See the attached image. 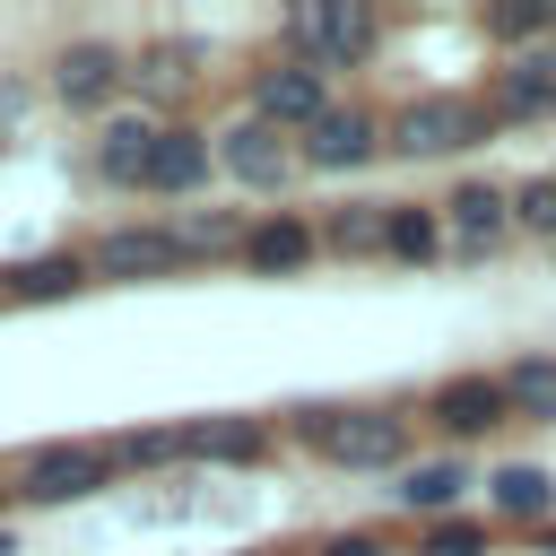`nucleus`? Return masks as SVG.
Wrapping results in <instances>:
<instances>
[{"label": "nucleus", "mask_w": 556, "mask_h": 556, "mask_svg": "<svg viewBox=\"0 0 556 556\" xmlns=\"http://www.w3.org/2000/svg\"><path fill=\"white\" fill-rule=\"evenodd\" d=\"M287 434L330 469H400L408 460V417L400 408H295Z\"/></svg>", "instance_id": "obj_1"}, {"label": "nucleus", "mask_w": 556, "mask_h": 556, "mask_svg": "<svg viewBox=\"0 0 556 556\" xmlns=\"http://www.w3.org/2000/svg\"><path fill=\"white\" fill-rule=\"evenodd\" d=\"M495 139V122H486V104H469V96H408L391 122H382V148L391 156H417V165H434V156H469V148H486Z\"/></svg>", "instance_id": "obj_2"}, {"label": "nucleus", "mask_w": 556, "mask_h": 556, "mask_svg": "<svg viewBox=\"0 0 556 556\" xmlns=\"http://www.w3.org/2000/svg\"><path fill=\"white\" fill-rule=\"evenodd\" d=\"M374 35H382V17H374V0H295L287 9V43H295V61L304 70H356L365 52H374Z\"/></svg>", "instance_id": "obj_3"}, {"label": "nucleus", "mask_w": 556, "mask_h": 556, "mask_svg": "<svg viewBox=\"0 0 556 556\" xmlns=\"http://www.w3.org/2000/svg\"><path fill=\"white\" fill-rule=\"evenodd\" d=\"M122 78H130V52H122V43H104V35L61 43V52H52V70H43L52 104H70V113H104V104L122 96Z\"/></svg>", "instance_id": "obj_4"}, {"label": "nucleus", "mask_w": 556, "mask_h": 556, "mask_svg": "<svg viewBox=\"0 0 556 556\" xmlns=\"http://www.w3.org/2000/svg\"><path fill=\"white\" fill-rule=\"evenodd\" d=\"M208 165L226 174V182H243V191H287L295 182V148L269 130V122H226V130H208Z\"/></svg>", "instance_id": "obj_5"}, {"label": "nucleus", "mask_w": 556, "mask_h": 556, "mask_svg": "<svg viewBox=\"0 0 556 556\" xmlns=\"http://www.w3.org/2000/svg\"><path fill=\"white\" fill-rule=\"evenodd\" d=\"M104 478H113L104 443H43V452H26V469H17L9 495H26V504H78V495H96Z\"/></svg>", "instance_id": "obj_6"}, {"label": "nucleus", "mask_w": 556, "mask_h": 556, "mask_svg": "<svg viewBox=\"0 0 556 556\" xmlns=\"http://www.w3.org/2000/svg\"><path fill=\"white\" fill-rule=\"evenodd\" d=\"M321 113H330V78H321V70H304V61H269V70L252 78V122H269L278 139H287V130L304 139Z\"/></svg>", "instance_id": "obj_7"}, {"label": "nucleus", "mask_w": 556, "mask_h": 556, "mask_svg": "<svg viewBox=\"0 0 556 556\" xmlns=\"http://www.w3.org/2000/svg\"><path fill=\"white\" fill-rule=\"evenodd\" d=\"M374 156H382V113H365V104H330L295 148V165H313V174H356Z\"/></svg>", "instance_id": "obj_8"}, {"label": "nucleus", "mask_w": 556, "mask_h": 556, "mask_svg": "<svg viewBox=\"0 0 556 556\" xmlns=\"http://www.w3.org/2000/svg\"><path fill=\"white\" fill-rule=\"evenodd\" d=\"M174 269H182V243H174V226H148V217L104 226L87 252V278H174Z\"/></svg>", "instance_id": "obj_9"}, {"label": "nucleus", "mask_w": 556, "mask_h": 556, "mask_svg": "<svg viewBox=\"0 0 556 556\" xmlns=\"http://www.w3.org/2000/svg\"><path fill=\"white\" fill-rule=\"evenodd\" d=\"M443 243L460 252V261H486V252H504V235H513V208H504V182H460L443 208Z\"/></svg>", "instance_id": "obj_10"}, {"label": "nucleus", "mask_w": 556, "mask_h": 556, "mask_svg": "<svg viewBox=\"0 0 556 556\" xmlns=\"http://www.w3.org/2000/svg\"><path fill=\"white\" fill-rule=\"evenodd\" d=\"M434 426L452 434V443H478V434H495L513 408H504V382L495 374H452V382H434Z\"/></svg>", "instance_id": "obj_11"}, {"label": "nucleus", "mask_w": 556, "mask_h": 556, "mask_svg": "<svg viewBox=\"0 0 556 556\" xmlns=\"http://www.w3.org/2000/svg\"><path fill=\"white\" fill-rule=\"evenodd\" d=\"M547 113H556V52H513L495 70L486 122H547Z\"/></svg>", "instance_id": "obj_12"}, {"label": "nucleus", "mask_w": 556, "mask_h": 556, "mask_svg": "<svg viewBox=\"0 0 556 556\" xmlns=\"http://www.w3.org/2000/svg\"><path fill=\"white\" fill-rule=\"evenodd\" d=\"M313 252H321V243H313V217H295V208H269L261 226H243V252H235V261H243L252 278H287V269H304Z\"/></svg>", "instance_id": "obj_13"}, {"label": "nucleus", "mask_w": 556, "mask_h": 556, "mask_svg": "<svg viewBox=\"0 0 556 556\" xmlns=\"http://www.w3.org/2000/svg\"><path fill=\"white\" fill-rule=\"evenodd\" d=\"M269 452V426L261 417H191L174 426V460H217V469H243Z\"/></svg>", "instance_id": "obj_14"}, {"label": "nucleus", "mask_w": 556, "mask_h": 556, "mask_svg": "<svg viewBox=\"0 0 556 556\" xmlns=\"http://www.w3.org/2000/svg\"><path fill=\"white\" fill-rule=\"evenodd\" d=\"M156 130H165V122H148V113H104V130H96V174H104L113 191H148V148H156Z\"/></svg>", "instance_id": "obj_15"}, {"label": "nucleus", "mask_w": 556, "mask_h": 556, "mask_svg": "<svg viewBox=\"0 0 556 556\" xmlns=\"http://www.w3.org/2000/svg\"><path fill=\"white\" fill-rule=\"evenodd\" d=\"M217 165H208V130H156V148H148V191H174V200H191L200 182H208Z\"/></svg>", "instance_id": "obj_16"}, {"label": "nucleus", "mask_w": 556, "mask_h": 556, "mask_svg": "<svg viewBox=\"0 0 556 556\" xmlns=\"http://www.w3.org/2000/svg\"><path fill=\"white\" fill-rule=\"evenodd\" d=\"M87 287V261L78 252H35V261H9L0 269V304H61Z\"/></svg>", "instance_id": "obj_17"}, {"label": "nucleus", "mask_w": 556, "mask_h": 556, "mask_svg": "<svg viewBox=\"0 0 556 556\" xmlns=\"http://www.w3.org/2000/svg\"><path fill=\"white\" fill-rule=\"evenodd\" d=\"M486 504H495L504 521H530V530H539V521H556V478H547L539 460H504V469L486 478Z\"/></svg>", "instance_id": "obj_18"}, {"label": "nucleus", "mask_w": 556, "mask_h": 556, "mask_svg": "<svg viewBox=\"0 0 556 556\" xmlns=\"http://www.w3.org/2000/svg\"><path fill=\"white\" fill-rule=\"evenodd\" d=\"M382 208H391V200H339V208L313 226V243L339 252V261H374V252H382Z\"/></svg>", "instance_id": "obj_19"}, {"label": "nucleus", "mask_w": 556, "mask_h": 556, "mask_svg": "<svg viewBox=\"0 0 556 556\" xmlns=\"http://www.w3.org/2000/svg\"><path fill=\"white\" fill-rule=\"evenodd\" d=\"M460 486H469V460L452 452V460H417L391 495H400V513H434V521H452V504H460Z\"/></svg>", "instance_id": "obj_20"}, {"label": "nucleus", "mask_w": 556, "mask_h": 556, "mask_svg": "<svg viewBox=\"0 0 556 556\" xmlns=\"http://www.w3.org/2000/svg\"><path fill=\"white\" fill-rule=\"evenodd\" d=\"M165 226H174L182 261H226V252H243V208H182V217H165Z\"/></svg>", "instance_id": "obj_21"}, {"label": "nucleus", "mask_w": 556, "mask_h": 556, "mask_svg": "<svg viewBox=\"0 0 556 556\" xmlns=\"http://www.w3.org/2000/svg\"><path fill=\"white\" fill-rule=\"evenodd\" d=\"M382 252H391V261H434V252H443V217H434L426 200H391V208H382Z\"/></svg>", "instance_id": "obj_22"}, {"label": "nucleus", "mask_w": 556, "mask_h": 556, "mask_svg": "<svg viewBox=\"0 0 556 556\" xmlns=\"http://www.w3.org/2000/svg\"><path fill=\"white\" fill-rule=\"evenodd\" d=\"M495 382H504V408H513V417L556 426V356H521V365H504Z\"/></svg>", "instance_id": "obj_23"}, {"label": "nucleus", "mask_w": 556, "mask_h": 556, "mask_svg": "<svg viewBox=\"0 0 556 556\" xmlns=\"http://www.w3.org/2000/svg\"><path fill=\"white\" fill-rule=\"evenodd\" d=\"M504 208H513V235H556V174L513 182V191H504Z\"/></svg>", "instance_id": "obj_24"}, {"label": "nucleus", "mask_w": 556, "mask_h": 556, "mask_svg": "<svg viewBox=\"0 0 556 556\" xmlns=\"http://www.w3.org/2000/svg\"><path fill=\"white\" fill-rule=\"evenodd\" d=\"M104 460H113V469H156V460H174V426H139V434H113V443H104Z\"/></svg>", "instance_id": "obj_25"}, {"label": "nucleus", "mask_w": 556, "mask_h": 556, "mask_svg": "<svg viewBox=\"0 0 556 556\" xmlns=\"http://www.w3.org/2000/svg\"><path fill=\"white\" fill-rule=\"evenodd\" d=\"M486 26H495L504 43H530V35H547V26H556V0H495V9H486Z\"/></svg>", "instance_id": "obj_26"}, {"label": "nucleus", "mask_w": 556, "mask_h": 556, "mask_svg": "<svg viewBox=\"0 0 556 556\" xmlns=\"http://www.w3.org/2000/svg\"><path fill=\"white\" fill-rule=\"evenodd\" d=\"M122 87H139V96H174V87H182V52H165V43H156V52H139Z\"/></svg>", "instance_id": "obj_27"}, {"label": "nucleus", "mask_w": 556, "mask_h": 556, "mask_svg": "<svg viewBox=\"0 0 556 556\" xmlns=\"http://www.w3.org/2000/svg\"><path fill=\"white\" fill-rule=\"evenodd\" d=\"M417 556H486V530H478V521H434V530L417 539Z\"/></svg>", "instance_id": "obj_28"}, {"label": "nucleus", "mask_w": 556, "mask_h": 556, "mask_svg": "<svg viewBox=\"0 0 556 556\" xmlns=\"http://www.w3.org/2000/svg\"><path fill=\"white\" fill-rule=\"evenodd\" d=\"M321 556H382V539H374V530H348V539H330Z\"/></svg>", "instance_id": "obj_29"}, {"label": "nucleus", "mask_w": 556, "mask_h": 556, "mask_svg": "<svg viewBox=\"0 0 556 556\" xmlns=\"http://www.w3.org/2000/svg\"><path fill=\"white\" fill-rule=\"evenodd\" d=\"M530 539H539V556H556V521H539V530H530Z\"/></svg>", "instance_id": "obj_30"}, {"label": "nucleus", "mask_w": 556, "mask_h": 556, "mask_svg": "<svg viewBox=\"0 0 556 556\" xmlns=\"http://www.w3.org/2000/svg\"><path fill=\"white\" fill-rule=\"evenodd\" d=\"M0 556H17V539H9V530H0Z\"/></svg>", "instance_id": "obj_31"}, {"label": "nucleus", "mask_w": 556, "mask_h": 556, "mask_svg": "<svg viewBox=\"0 0 556 556\" xmlns=\"http://www.w3.org/2000/svg\"><path fill=\"white\" fill-rule=\"evenodd\" d=\"M0 504H9V486H0Z\"/></svg>", "instance_id": "obj_32"}]
</instances>
